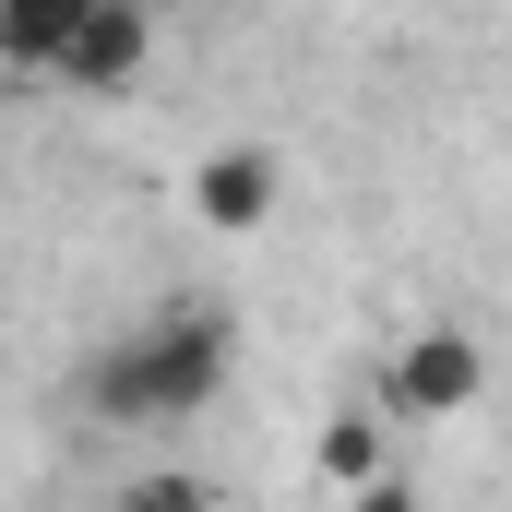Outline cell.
Masks as SVG:
<instances>
[{
    "mask_svg": "<svg viewBox=\"0 0 512 512\" xmlns=\"http://www.w3.org/2000/svg\"><path fill=\"white\" fill-rule=\"evenodd\" d=\"M227 358H239L227 310L179 298V310H143L131 334H108L84 358V405H96V429H179L227 393Z\"/></svg>",
    "mask_w": 512,
    "mask_h": 512,
    "instance_id": "cell-1",
    "label": "cell"
},
{
    "mask_svg": "<svg viewBox=\"0 0 512 512\" xmlns=\"http://www.w3.org/2000/svg\"><path fill=\"white\" fill-rule=\"evenodd\" d=\"M477 393H489V346H477V322H417L405 346H393L382 370V417H477Z\"/></svg>",
    "mask_w": 512,
    "mask_h": 512,
    "instance_id": "cell-2",
    "label": "cell"
},
{
    "mask_svg": "<svg viewBox=\"0 0 512 512\" xmlns=\"http://www.w3.org/2000/svg\"><path fill=\"white\" fill-rule=\"evenodd\" d=\"M143 60H155V0H96V12L72 24V48H60L48 84H72V96H120V84H143Z\"/></svg>",
    "mask_w": 512,
    "mask_h": 512,
    "instance_id": "cell-3",
    "label": "cell"
},
{
    "mask_svg": "<svg viewBox=\"0 0 512 512\" xmlns=\"http://www.w3.org/2000/svg\"><path fill=\"white\" fill-rule=\"evenodd\" d=\"M274 203H286V155H274V143H215V155L191 167V215H203L215 239H251Z\"/></svg>",
    "mask_w": 512,
    "mask_h": 512,
    "instance_id": "cell-4",
    "label": "cell"
},
{
    "mask_svg": "<svg viewBox=\"0 0 512 512\" xmlns=\"http://www.w3.org/2000/svg\"><path fill=\"white\" fill-rule=\"evenodd\" d=\"M310 465H322V489H334V501H346V489H370V477L393 465V417H382V405H334V417H322V441H310Z\"/></svg>",
    "mask_w": 512,
    "mask_h": 512,
    "instance_id": "cell-5",
    "label": "cell"
},
{
    "mask_svg": "<svg viewBox=\"0 0 512 512\" xmlns=\"http://www.w3.org/2000/svg\"><path fill=\"white\" fill-rule=\"evenodd\" d=\"M84 12H96V0H0V60H12V72H36V84H48V72H60V48H72V24H84Z\"/></svg>",
    "mask_w": 512,
    "mask_h": 512,
    "instance_id": "cell-6",
    "label": "cell"
},
{
    "mask_svg": "<svg viewBox=\"0 0 512 512\" xmlns=\"http://www.w3.org/2000/svg\"><path fill=\"white\" fill-rule=\"evenodd\" d=\"M108 512H215V489H203L191 465H167V477H131V489H120Z\"/></svg>",
    "mask_w": 512,
    "mask_h": 512,
    "instance_id": "cell-7",
    "label": "cell"
},
{
    "mask_svg": "<svg viewBox=\"0 0 512 512\" xmlns=\"http://www.w3.org/2000/svg\"><path fill=\"white\" fill-rule=\"evenodd\" d=\"M346 512H429V501H417V477H393V465H382L370 489H346Z\"/></svg>",
    "mask_w": 512,
    "mask_h": 512,
    "instance_id": "cell-8",
    "label": "cell"
}]
</instances>
